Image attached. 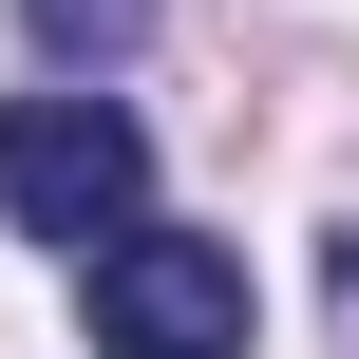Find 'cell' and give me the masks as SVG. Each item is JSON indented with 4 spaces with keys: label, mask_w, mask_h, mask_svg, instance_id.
<instances>
[{
    "label": "cell",
    "mask_w": 359,
    "mask_h": 359,
    "mask_svg": "<svg viewBox=\"0 0 359 359\" xmlns=\"http://www.w3.org/2000/svg\"><path fill=\"white\" fill-rule=\"evenodd\" d=\"M95 359H246V246H208V227H95Z\"/></svg>",
    "instance_id": "obj_1"
},
{
    "label": "cell",
    "mask_w": 359,
    "mask_h": 359,
    "mask_svg": "<svg viewBox=\"0 0 359 359\" xmlns=\"http://www.w3.org/2000/svg\"><path fill=\"white\" fill-rule=\"evenodd\" d=\"M0 208H19L38 246H95V227L151 208V133H133L114 95H19V114H0Z\"/></svg>",
    "instance_id": "obj_2"
},
{
    "label": "cell",
    "mask_w": 359,
    "mask_h": 359,
    "mask_svg": "<svg viewBox=\"0 0 359 359\" xmlns=\"http://www.w3.org/2000/svg\"><path fill=\"white\" fill-rule=\"evenodd\" d=\"M19 38H38V57H133L151 0H19Z\"/></svg>",
    "instance_id": "obj_3"
}]
</instances>
